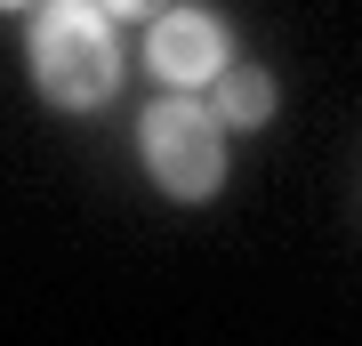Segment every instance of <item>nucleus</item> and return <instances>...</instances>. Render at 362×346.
I'll return each mask as SVG.
<instances>
[{
	"instance_id": "obj_6",
	"label": "nucleus",
	"mask_w": 362,
	"mask_h": 346,
	"mask_svg": "<svg viewBox=\"0 0 362 346\" xmlns=\"http://www.w3.org/2000/svg\"><path fill=\"white\" fill-rule=\"evenodd\" d=\"M0 8H33V0H0Z\"/></svg>"
},
{
	"instance_id": "obj_3",
	"label": "nucleus",
	"mask_w": 362,
	"mask_h": 346,
	"mask_svg": "<svg viewBox=\"0 0 362 346\" xmlns=\"http://www.w3.org/2000/svg\"><path fill=\"white\" fill-rule=\"evenodd\" d=\"M226 57H233V40H226L218 8H161V16H145V64H153L161 89H202Z\"/></svg>"
},
{
	"instance_id": "obj_5",
	"label": "nucleus",
	"mask_w": 362,
	"mask_h": 346,
	"mask_svg": "<svg viewBox=\"0 0 362 346\" xmlns=\"http://www.w3.org/2000/svg\"><path fill=\"white\" fill-rule=\"evenodd\" d=\"M97 8H105V16H129V25H145V16H161L169 0H97Z\"/></svg>"
},
{
	"instance_id": "obj_1",
	"label": "nucleus",
	"mask_w": 362,
	"mask_h": 346,
	"mask_svg": "<svg viewBox=\"0 0 362 346\" xmlns=\"http://www.w3.org/2000/svg\"><path fill=\"white\" fill-rule=\"evenodd\" d=\"M25 64H33V89L49 97L57 113H97V105L121 89L113 16H105L97 0H57V8H40L33 33H25Z\"/></svg>"
},
{
	"instance_id": "obj_4",
	"label": "nucleus",
	"mask_w": 362,
	"mask_h": 346,
	"mask_svg": "<svg viewBox=\"0 0 362 346\" xmlns=\"http://www.w3.org/2000/svg\"><path fill=\"white\" fill-rule=\"evenodd\" d=\"M202 105H209L226 129H266V121H274V105H282V89H274L266 64H233V57H226L218 73L202 81Z\"/></svg>"
},
{
	"instance_id": "obj_2",
	"label": "nucleus",
	"mask_w": 362,
	"mask_h": 346,
	"mask_svg": "<svg viewBox=\"0 0 362 346\" xmlns=\"http://www.w3.org/2000/svg\"><path fill=\"white\" fill-rule=\"evenodd\" d=\"M137 161L169 202H209L226 185V121L202 105V89H161L137 121Z\"/></svg>"
}]
</instances>
